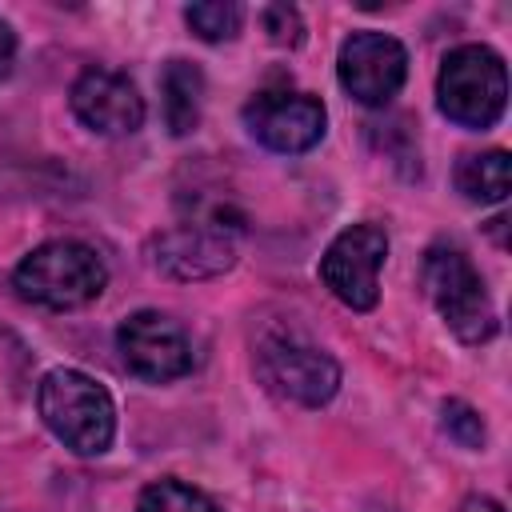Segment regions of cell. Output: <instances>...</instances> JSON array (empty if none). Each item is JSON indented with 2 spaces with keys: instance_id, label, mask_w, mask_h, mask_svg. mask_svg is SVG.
<instances>
[{
  "instance_id": "cell-1",
  "label": "cell",
  "mask_w": 512,
  "mask_h": 512,
  "mask_svg": "<svg viewBox=\"0 0 512 512\" xmlns=\"http://www.w3.org/2000/svg\"><path fill=\"white\" fill-rule=\"evenodd\" d=\"M36 408L48 432L80 456H100L116 436V408L108 388L76 368L44 372L36 388Z\"/></svg>"
},
{
  "instance_id": "cell-2",
  "label": "cell",
  "mask_w": 512,
  "mask_h": 512,
  "mask_svg": "<svg viewBox=\"0 0 512 512\" xmlns=\"http://www.w3.org/2000/svg\"><path fill=\"white\" fill-rule=\"evenodd\" d=\"M12 284L24 300L52 312H68V308L92 304L104 292L108 268L96 256V248L80 240H48L16 264Z\"/></svg>"
},
{
  "instance_id": "cell-3",
  "label": "cell",
  "mask_w": 512,
  "mask_h": 512,
  "mask_svg": "<svg viewBox=\"0 0 512 512\" xmlns=\"http://www.w3.org/2000/svg\"><path fill=\"white\" fill-rule=\"evenodd\" d=\"M436 104L460 128H492L508 104L504 60L488 44L452 48L436 76Z\"/></svg>"
},
{
  "instance_id": "cell-4",
  "label": "cell",
  "mask_w": 512,
  "mask_h": 512,
  "mask_svg": "<svg viewBox=\"0 0 512 512\" xmlns=\"http://www.w3.org/2000/svg\"><path fill=\"white\" fill-rule=\"evenodd\" d=\"M424 288L440 320L464 344H484L496 336V308L472 260L456 244H432L424 256Z\"/></svg>"
},
{
  "instance_id": "cell-5",
  "label": "cell",
  "mask_w": 512,
  "mask_h": 512,
  "mask_svg": "<svg viewBox=\"0 0 512 512\" xmlns=\"http://www.w3.org/2000/svg\"><path fill=\"white\" fill-rule=\"evenodd\" d=\"M236 228H240V216H232L228 204H212L188 224L168 228L152 244V260L164 276H176V280L220 276L236 260V244H232Z\"/></svg>"
},
{
  "instance_id": "cell-6",
  "label": "cell",
  "mask_w": 512,
  "mask_h": 512,
  "mask_svg": "<svg viewBox=\"0 0 512 512\" xmlns=\"http://www.w3.org/2000/svg\"><path fill=\"white\" fill-rule=\"evenodd\" d=\"M256 372L276 396H284L292 404H304V408L328 404L340 388V364L324 348H316V344H308L292 332L260 340Z\"/></svg>"
},
{
  "instance_id": "cell-7",
  "label": "cell",
  "mask_w": 512,
  "mask_h": 512,
  "mask_svg": "<svg viewBox=\"0 0 512 512\" xmlns=\"http://www.w3.org/2000/svg\"><path fill=\"white\" fill-rule=\"evenodd\" d=\"M384 256H388L384 228L380 224H352L320 256V280L332 288V296L340 304H348L352 312H368L380 300Z\"/></svg>"
},
{
  "instance_id": "cell-8",
  "label": "cell",
  "mask_w": 512,
  "mask_h": 512,
  "mask_svg": "<svg viewBox=\"0 0 512 512\" xmlns=\"http://www.w3.org/2000/svg\"><path fill=\"white\" fill-rule=\"evenodd\" d=\"M116 348H120L124 368L136 372L140 380H152V384L188 376L192 364H196V352H192L188 332L172 316L152 312V308L132 312L116 328Z\"/></svg>"
},
{
  "instance_id": "cell-9",
  "label": "cell",
  "mask_w": 512,
  "mask_h": 512,
  "mask_svg": "<svg viewBox=\"0 0 512 512\" xmlns=\"http://www.w3.org/2000/svg\"><path fill=\"white\" fill-rule=\"evenodd\" d=\"M336 76L344 84V92L352 100H360L364 108H384L408 76V52L396 36L388 32H352L340 44L336 56Z\"/></svg>"
},
{
  "instance_id": "cell-10",
  "label": "cell",
  "mask_w": 512,
  "mask_h": 512,
  "mask_svg": "<svg viewBox=\"0 0 512 512\" xmlns=\"http://www.w3.org/2000/svg\"><path fill=\"white\" fill-rule=\"evenodd\" d=\"M244 124L264 148L292 156V152H308L320 144L328 112L312 92L264 88L244 104Z\"/></svg>"
},
{
  "instance_id": "cell-11",
  "label": "cell",
  "mask_w": 512,
  "mask_h": 512,
  "mask_svg": "<svg viewBox=\"0 0 512 512\" xmlns=\"http://www.w3.org/2000/svg\"><path fill=\"white\" fill-rule=\"evenodd\" d=\"M72 112L100 136H128L144 124V96L116 68H88L72 84Z\"/></svg>"
},
{
  "instance_id": "cell-12",
  "label": "cell",
  "mask_w": 512,
  "mask_h": 512,
  "mask_svg": "<svg viewBox=\"0 0 512 512\" xmlns=\"http://www.w3.org/2000/svg\"><path fill=\"white\" fill-rule=\"evenodd\" d=\"M160 92H164V120L172 136H188L200 124L204 108V76L188 60H168L160 72Z\"/></svg>"
},
{
  "instance_id": "cell-13",
  "label": "cell",
  "mask_w": 512,
  "mask_h": 512,
  "mask_svg": "<svg viewBox=\"0 0 512 512\" xmlns=\"http://www.w3.org/2000/svg\"><path fill=\"white\" fill-rule=\"evenodd\" d=\"M456 188L472 204H500L512 188V160L504 148L492 152H472L456 164Z\"/></svg>"
},
{
  "instance_id": "cell-14",
  "label": "cell",
  "mask_w": 512,
  "mask_h": 512,
  "mask_svg": "<svg viewBox=\"0 0 512 512\" xmlns=\"http://www.w3.org/2000/svg\"><path fill=\"white\" fill-rule=\"evenodd\" d=\"M136 512H220L212 504V496H204L200 488L184 484V480H156L140 492L136 500Z\"/></svg>"
},
{
  "instance_id": "cell-15",
  "label": "cell",
  "mask_w": 512,
  "mask_h": 512,
  "mask_svg": "<svg viewBox=\"0 0 512 512\" xmlns=\"http://www.w3.org/2000/svg\"><path fill=\"white\" fill-rule=\"evenodd\" d=\"M184 20L188 28L208 40V44H220V40H232L244 24V8L232 4V0H204V4H188L184 8Z\"/></svg>"
},
{
  "instance_id": "cell-16",
  "label": "cell",
  "mask_w": 512,
  "mask_h": 512,
  "mask_svg": "<svg viewBox=\"0 0 512 512\" xmlns=\"http://www.w3.org/2000/svg\"><path fill=\"white\" fill-rule=\"evenodd\" d=\"M440 416H444V432L460 448H484V420L476 408H468L464 400H444Z\"/></svg>"
},
{
  "instance_id": "cell-17",
  "label": "cell",
  "mask_w": 512,
  "mask_h": 512,
  "mask_svg": "<svg viewBox=\"0 0 512 512\" xmlns=\"http://www.w3.org/2000/svg\"><path fill=\"white\" fill-rule=\"evenodd\" d=\"M260 24H264L268 40L280 44V48H296L304 40V20H300V12L292 4H268L260 12Z\"/></svg>"
},
{
  "instance_id": "cell-18",
  "label": "cell",
  "mask_w": 512,
  "mask_h": 512,
  "mask_svg": "<svg viewBox=\"0 0 512 512\" xmlns=\"http://www.w3.org/2000/svg\"><path fill=\"white\" fill-rule=\"evenodd\" d=\"M12 64H16V32L0 20V80L12 76Z\"/></svg>"
},
{
  "instance_id": "cell-19",
  "label": "cell",
  "mask_w": 512,
  "mask_h": 512,
  "mask_svg": "<svg viewBox=\"0 0 512 512\" xmlns=\"http://www.w3.org/2000/svg\"><path fill=\"white\" fill-rule=\"evenodd\" d=\"M460 512H504L496 500H488V496H468L464 504H460Z\"/></svg>"
}]
</instances>
